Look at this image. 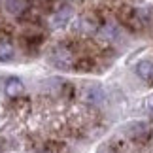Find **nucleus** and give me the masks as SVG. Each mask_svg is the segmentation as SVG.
I'll list each match as a JSON object with an SVG mask.
<instances>
[{
  "label": "nucleus",
  "instance_id": "f257e3e1",
  "mask_svg": "<svg viewBox=\"0 0 153 153\" xmlns=\"http://www.w3.org/2000/svg\"><path fill=\"white\" fill-rule=\"evenodd\" d=\"M70 17H72V8H70V6H64V8H61L55 15L51 17V27H53V28L64 27V25L70 21Z\"/></svg>",
  "mask_w": 153,
  "mask_h": 153
},
{
  "label": "nucleus",
  "instance_id": "f03ea898",
  "mask_svg": "<svg viewBox=\"0 0 153 153\" xmlns=\"http://www.w3.org/2000/svg\"><path fill=\"white\" fill-rule=\"evenodd\" d=\"M6 95L10 98H19L23 95V91H25V87H23V81L19 78H10L6 81V87H4Z\"/></svg>",
  "mask_w": 153,
  "mask_h": 153
},
{
  "label": "nucleus",
  "instance_id": "7ed1b4c3",
  "mask_svg": "<svg viewBox=\"0 0 153 153\" xmlns=\"http://www.w3.org/2000/svg\"><path fill=\"white\" fill-rule=\"evenodd\" d=\"M136 74L142 78L144 81H151L153 83V61L149 59H144L136 64Z\"/></svg>",
  "mask_w": 153,
  "mask_h": 153
},
{
  "label": "nucleus",
  "instance_id": "20e7f679",
  "mask_svg": "<svg viewBox=\"0 0 153 153\" xmlns=\"http://www.w3.org/2000/svg\"><path fill=\"white\" fill-rule=\"evenodd\" d=\"M53 61H55V64L59 68H70L72 66V53H70L68 49H64V48H61V49H57L55 51V55H53Z\"/></svg>",
  "mask_w": 153,
  "mask_h": 153
},
{
  "label": "nucleus",
  "instance_id": "39448f33",
  "mask_svg": "<svg viewBox=\"0 0 153 153\" xmlns=\"http://www.w3.org/2000/svg\"><path fill=\"white\" fill-rule=\"evenodd\" d=\"M85 100H89V102H102L104 100V91H102V87L100 85H91L89 89L85 91Z\"/></svg>",
  "mask_w": 153,
  "mask_h": 153
},
{
  "label": "nucleus",
  "instance_id": "423d86ee",
  "mask_svg": "<svg viewBox=\"0 0 153 153\" xmlns=\"http://www.w3.org/2000/svg\"><path fill=\"white\" fill-rule=\"evenodd\" d=\"M146 134H148V127H146L144 123H132V125L128 127V136L134 138V140L144 138Z\"/></svg>",
  "mask_w": 153,
  "mask_h": 153
},
{
  "label": "nucleus",
  "instance_id": "0eeeda50",
  "mask_svg": "<svg viewBox=\"0 0 153 153\" xmlns=\"http://www.w3.org/2000/svg\"><path fill=\"white\" fill-rule=\"evenodd\" d=\"M13 59V45H11L8 40H0V61H11Z\"/></svg>",
  "mask_w": 153,
  "mask_h": 153
},
{
  "label": "nucleus",
  "instance_id": "6e6552de",
  "mask_svg": "<svg viewBox=\"0 0 153 153\" xmlns=\"http://www.w3.org/2000/svg\"><path fill=\"white\" fill-rule=\"evenodd\" d=\"M6 6H8L6 10H8L10 13H13V15H17L23 10V4L19 2V0H8V4H6Z\"/></svg>",
  "mask_w": 153,
  "mask_h": 153
},
{
  "label": "nucleus",
  "instance_id": "1a4fd4ad",
  "mask_svg": "<svg viewBox=\"0 0 153 153\" xmlns=\"http://www.w3.org/2000/svg\"><path fill=\"white\" fill-rule=\"evenodd\" d=\"M148 108L153 111V97H149V100H148Z\"/></svg>",
  "mask_w": 153,
  "mask_h": 153
},
{
  "label": "nucleus",
  "instance_id": "9d476101",
  "mask_svg": "<svg viewBox=\"0 0 153 153\" xmlns=\"http://www.w3.org/2000/svg\"><path fill=\"white\" fill-rule=\"evenodd\" d=\"M42 153H55V151H49V149H45V151H42Z\"/></svg>",
  "mask_w": 153,
  "mask_h": 153
}]
</instances>
